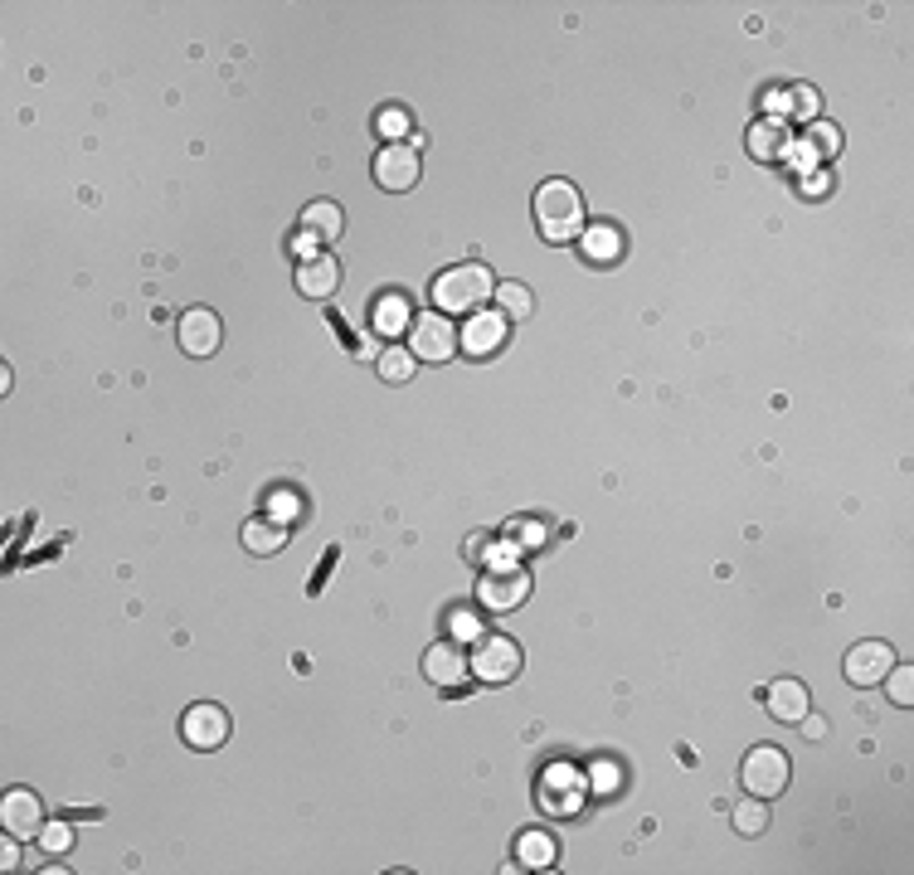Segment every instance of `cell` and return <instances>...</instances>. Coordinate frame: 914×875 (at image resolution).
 <instances>
[{
  "label": "cell",
  "instance_id": "30bf717a",
  "mask_svg": "<svg viewBox=\"0 0 914 875\" xmlns=\"http://www.w3.org/2000/svg\"><path fill=\"white\" fill-rule=\"evenodd\" d=\"M0 827H6L10 836H20V842H40L44 803L30 793V788H10V793L0 798Z\"/></svg>",
  "mask_w": 914,
  "mask_h": 875
},
{
  "label": "cell",
  "instance_id": "44dd1931",
  "mask_svg": "<svg viewBox=\"0 0 914 875\" xmlns=\"http://www.w3.org/2000/svg\"><path fill=\"white\" fill-rule=\"evenodd\" d=\"M516 861H521V866H530V871H550L555 861H559L555 836H550V832H540V827H530V832L516 842Z\"/></svg>",
  "mask_w": 914,
  "mask_h": 875
},
{
  "label": "cell",
  "instance_id": "7402d4cb",
  "mask_svg": "<svg viewBox=\"0 0 914 875\" xmlns=\"http://www.w3.org/2000/svg\"><path fill=\"white\" fill-rule=\"evenodd\" d=\"M496 312L506 316V322H530L535 316V292L526 288V282H496Z\"/></svg>",
  "mask_w": 914,
  "mask_h": 875
},
{
  "label": "cell",
  "instance_id": "ba28073f",
  "mask_svg": "<svg viewBox=\"0 0 914 875\" xmlns=\"http://www.w3.org/2000/svg\"><path fill=\"white\" fill-rule=\"evenodd\" d=\"M423 676H429L438 691L462 696L467 691V681H472V662L458 643H433L429 652H423Z\"/></svg>",
  "mask_w": 914,
  "mask_h": 875
},
{
  "label": "cell",
  "instance_id": "3957f363",
  "mask_svg": "<svg viewBox=\"0 0 914 875\" xmlns=\"http://www.w3.org/2000/svg\"><path fill=\"white\" fill-rule=\"evenodd\" d=\"M788 779H794V763L778 744H754L745 754V769H739V783L749 788V798H764V803H774Z\"/></svg>",
  "mask_w": 914,
  "mask_h": 875
},
{
  "label": "cell",
  "instance_id": "8fae6325",
  "mask_svg": "<svg viewBox=\"0 0 914 875\" xmlns=\"http://www.w3.org/2000/svg\"><path fill=\"white\" fill-rule=\"evenodd\" d=\"M180 739H186L190 749H200V754H210L229 739V715L210 706V700H200V706L186 710V720H180Z\"/></svg>",
  "mask_w": 914,
  "mask_h": 875
},
{
  "label": "cell",
  "instance_id": "5b68a950",
  "mask_svg": "<svg viewBox=\"0 0 914 875\" xmlns=\"http://www.w3.org/2000/svg\"><path fill=\"white\" fill-rule=\"evenodd\" d=\"M409 351H413V361H429V365L453 361V355H458V326L448 322L443 312H413Z\"/></svg>",
  "mask_w": 914,
  "mask_h": 875
},
{
  "label": "cell",
  "instance_id": "ffe728a7",
  "mask_svg": "<svg viewBox=\"0 0 914 875\" xmlns=\"http://www.w3.org/2000/svg\"><path fill=\"white\" fill-rule=\"evenodd\" d=\"M287 545V525L273 521V515H253L243 521V550L249 554H283Z\"/></svg>",
  "mask_w": 914,
  "mask_h": 875
},
{
  "label": "cell",
  "instance_id": "ac0fdd59",
  "mask_svg": "<svg viewBox=\"0 0 914 875\" xmlns=\"http://www.w3.org/2000/svg\"><path fill=\"white\" fill-rule=\"evenodd\" d=\"M409 322H413V306H409L405 292H385V298H375L370 326L380 331V336H409Z\"/></svg>",
  "mask_w": 914,
  "mask_h": 875
},
{
  "label": "cell",
  "instance_id": "836d02e7",
  "mask_svg": "<svg viewBox=\"0 0 914 875\" xmlns=\"http://www.w3.org/2000/svg\"><path fill=\"white\" fill-rule=\"evenodd\" d=\"M292 253H297V263H302V258H316V253H322V243H316L312 233H302V229H297V233H292Z\"/></svg>",
  "mask_w": 914,
  "mask_h": 875
},
{
  "label": "cell",
  "instance_id": "f546056e",
  "mask_svg": "<svg viewBox=\"0 0 914 875\" xmlns=\"http://www.w3.org/2000/svg\"><path fill=\"white\" fill-rule=\"evenodd\" d=\"M545 535H550V530H545V521H530V515H526V521H516V525H511V540H516L521 550L545 545Z\"/></svg>",
  "mask_w": 914,
  "mask_h": 875
},
{
  "label": "cell",
  "instance_id": "1f68e13d",
  "mask_svg": "<svg viewBox=\"0 0 914 875\" xmlns=\"http://www.w3.org/2000/svg\"><path fill=\"white\" fill-rule=\"evenodd\" d=\"M784 107H788V113H794V117H802V122H808V117H818L822 97H818V93H812V88H794V97H788V103H784Z\"/></svg>",
  "mask_w": 914,
  "mask_h": 875
},
{
  "label": "cell",
  "instance_id": "7a4b0ae2",
  "mask_svg": "<svg viewBox=\"0 0 914 875\" xmlns=\"http://www.w3.org/2000/svg\"><path fill=\"white\" fill-rule=\"evenodd\" d=\"M496 292V278L486 273L482 263H462V268H448L443 278L433 282V302L438 312H482V302H492Z\"/></svg>",
  "mask_w": 914,
  "mask_h": 875
},
{
  "label": "cell",
  "instance_id": "484cf974",
  "mask_svg": "<svg viewBox=\"0 0 914 875\" xmlns=\"http://www.w3.org/2000/svg\"><path fill=\"white\" fill-rule=\"evenodd\" d=\"M375 132L385 137V146H399L405 137H413V127H409V113L405 107H385L380 117H375Z\"/></svg>",
  "mask_w": 914,
  "mask_h": 875
},
{
  "label": "cell",
  "instance_id": "4fadbf2b",
  "mask_svg": "<svg viewBox=\"0 0 914 875\" xmlns=\"http://www.w3.org/2000/svg\"><path fill=\"white\" fill-rule=\"evenodd\" d=\"M506 331L511 322L502 312H472V322L458 331V351H467V355H496L506 346Z\"/></svg>",
  "mask_w": 914,
  "mask_h": 875
},
{
  "label": "cell",
  "instance_id": "d6986e66",
  "mask_svg": "<svg viewBox=\"0 0 914 875\" xmlns=\"http://www.w3.org/2000/svg\"><path fill=\"white\" fill-rule=\"evenodd\" d=\"M340 229H346V219H340L336 200H312L307 209H302V233H312L316 243H336Z\"/></svg>",
  "mask_w": 914,
  "mask_h": 875
},
{
  "label": "cell",
  "instance_id": "52a82bcc",
  "mask_svg": "<svg viewBox=\"0 0 914 875\" xmlns=\"http://www.w3.org/2000/svg\"><path fill=\"white\" fill-rule=\"evenodd\" d=\"M176 341L190 361H210V355L224 346V322L210 312V306H190L186 316L176 322Z\"/></svg>",
  "mask_w": 914,
  "mask_h": 875
},
{
  "label": "cell",
  "instance_id": "6da1fadb",
  "mask_svg": "<svg viewBox=\"0 0 914 875\" xmlns=\"http://www.w3.org/2000/svg\"><path fill=\"white\" fill-rule=\"evenodd\" d=\"M535 229H540L545 243H575L584 229H589V209H584V195L569 180H545L535 190Z\"/></svg>",
  "mask_w": 914,
  "mask_h": 875
},
{
  "label": "cell",
  "instance_id": "d4e9b609",
  "mask_svg": "<svg viewBox=\"0 0 914 875\" xmlns=\"http://www.w3.org/2000/svg\"><path fill=\"white\" fill-rule=\"evenodd\" d=\"M764 827H769V803H764V798H749V803L735 808V832L739 836H759Z\"/></svg>",
  "mask_w": 914,
  "mask_h": 875
},
{
  "label": "cell",
  "instance_id": "9a60e30c",
  "mask_svg": "<svg viewBox=\"0 0 914 875\" xmlns=\"http://www.w3.org/2000/svg\"><path fill=\"white\" fill-rule=\"evenodd\" d=\"M336 288H340V263L332 253H316V258H302V263H297V292H302V298L326 302Z\"/></svg>",
  "mask_w": 914,
  "mask_h": 875
},
{
  "label": "cell",
  "instance_id": "9c48e42d",
  "mask_svg": "<svg viewBox=\"0 0 914 875\" xmlns=\"http://www.w3.org/2000/svg\"><path fill=\"white\" fill-rule=\"evenodd\" d=\"M419 152H413L409 142H399V146H380L375 152V185L380 190H389V195H405V190H413L419 185Z\"/></svg>",
  "mask_w": 914,
  "mask_h": 875
},
{
  "label": "cell",
  "instance_id": "e0dca14e",
  "mask_svg": "<svg viewBox=\"0 0 914 875\" xmlns=\"http://www.w3.org/2000/svg\"><path fill=\"white\" fill-rule=\"evenodd\" d=\"M623 249H628V239L618 225H589L579 233V253L589 258L593 268H613L618 258H623Z\"/></svg>",
  "mask_w": 914,
  "mask_h": 875
},
{
  "label": "cell",
  "instance_id": "8992f818",
  "mask_svg": "<svg viewBox=\"0 0 914 875\" xmlns=\"http://www.w3.org/2000/svg\"><path fill=\"white\" fill-rule=\"evenodd\" d=\"M530 594V574L521 564H506V570H486L477 584V603L492 613H516Z\"/></svg>",
  "mask_w": 914,
  "mask_h": 875
},
{
  "label": "cell",
  "instance_id": "4dcf8cb0",
  "mask_svg": "<svg viewBox=\"0 0 914 875\" xmlns=\"http://www.w3.org/2000/svg\"><path fill=\"white\" fill-rule=\"evenodd\" d=\"M297 511H302V507H297V497H292V491H283V487H277L273 497H267V511H263V515H273V521H283V525H287V521H292V515H297Z\"/></svg>",
  "mask_w": 914,
  "mask_h": 875
},
{
  "label": "cell",
  "instance_id": "2e32d148",
  "mask_svg": "<svg viewBox=\"0 0 914 875\" xmlns=\"http://www.w3.org/2000/svg\"><path fill=\"white\" fill-rule=\"evenodd\" d=\"M749 156L754 162H784L788 146H794V127H788L784 117H764L749 127Z\"/></svg>",
  "mask_w": 914,
  "mask_h": 875
},
{
  "label": "cell",
  "instance_id": "603a6c76",
  "mask_svg": "<svg viewBox=\"0 0 914 875\" xmlns=\"http://www.w3.org/2000/svg\"><path fill=\"white\" fill-rule=\"evenodd\" d=\"M413 369H419V361H413V351H409V346H389V351H380V379H385V385H409Z\"/></svg>",
  "mask_w": 914,
  "mask_h": 875
},
{
  "label": "cell",
  "instance_id": "277c9868",
  "mask_svg": "<svg viewBox=\"0 0 914 875\" xmlns=\"http://www.w3.org/2000/svg\"><path fill=\"white\" fill-rule=\"evenodd\" d=\"M472 681H482V686H506V681H516L521 676V647L511 643V637L502 633H486L477 637V652H472Z\"/></svg>",
  "mask_w": 914,
  "mask_h": 875
},
{
  "label": "cell",
  "instance_id": "f1b7e54d",
  "mask_svg": "<svg viewBox=\"0 0 914 875\" xmlns=\"http://www.w3.org/2000/svg\"><path fill=\"white\" fill-rule=\"evenodd\" d=\"M40 846L49 856H64L69 846H73V827L69 822H44V832H40Z\"/></svg>",
  "mask_w": 914,
  "mask_h": 875
},
{
  "label": "cell",
  "instance_id": "e575fe53",
  "mask_svg": "<svg viewBox=\"0 0 914 875\" xmlns=\"http://www.w3.org/2000/svg\"><path fill=\"white\" fill-rule=\"evenodd\" d=\"M798 725H802V735H812V739H822V735H827V720H818V715H812V710L802 715Z\"/></svg>",
  "mask_w": 914,
  "mask_h": 875
},
{
  "label": "cell",
  "instance_id": "5bb4252c",
  "mask_svg": "<svg viewBox=\"0 0 914 875\" xmlns=\"http://www.w3.org/2000/svg\"><path fill=\"white\" fill-rule=\"evenodd\" d=\"M759 700L769 706L774 720H784V725H798L802 715L812 710V700H808V686L794 681V676H784V681H774V686H764Z\"/></svg>",
  "mask_w": 914,
  "mask_h": 875
},
{
  "label": "cell",
  "instance_id": "d590c367",
  "mask_svg": "<svg viewBox=\"0 0 914 875\" xmlns=\"http://www.w3.org/2000/svg\"><path fill=\"white\" fill-rule=\"evenodd\" d=\"M44 856H49L44 846H40V852H24V866H30V871H40V866H44Z\"/></svg>",
  "mask_w": 914,
  "mask_h": 875
},
{
  "label": "cell",
  "instance_id": "83f0119b",
  "mask_svg": "<svg viewBox=\"0 0 914 875\" xmlns=\"http://www.w3.org/2000/svg\"><path fill=\"white\" fill-rule=\"evenodd\" d=\"M881 686H885V696H891L895 706H910L914 700V671L910 667H891V676H885Z\"/></svg>",
  "mask_w": 914,
  "mask_h": 875
},
{
  "label": "cell",
  "instance_id": "7c38bea8",
  "mask_svg": "<svg viewBox=\"0 0 914 875\" xmlns=\"http://www.w3.org/2000/svg\"><path fill=\"white\" fill-rule=\"evenodd\" d=\"M891 667H895V652H891V643H857L847 652V662H842V671H847V681L851 686H881L885 676H891Z\"/></svg>",
  "mask_w": 914,
  "mask_h": 875
},
{
  "label": "cell",
  "instance_id": "4316f807",
  "mask_svg": "<svg viewBox=\"0 0 914 875\" xmlns=\"http://www.w3.org/2000/svg\"><path fill=\"white\" fill-rule=\"evenodd\" d=\"M448 633H453V643H477L482 637V623L472 608H453L448 613Z\"/></svg>",
  "mask_w": 914,
  "mask_h": 875
},
{
  "label": "cell",
  "instance_id": "cb8c5ba5",
  "mask_svg": "<svg viewBox=\"0 0 914 875\" xmlns=\"http://www.w3.org/2000/svg\"><path fill=\"white\" fill-rule=\"evenodd\" d=\"M802 142H808V152L818 156V162H832V156L842 152V137H837V127H832V122H808Z\"/></svg>",
  "mask_w": 914,
  "mask_h": 875
},
{
  "label": "cell",
  "instance_id": "d6a6232c",
  "mask_svg": "<svg viewBox=\"0 0 914 875\" xmlns=\"http://www.w3.org/2000/svg\"><path fill=\"white\" fill-rule=\"evenodd\" d=\"M0 866H6V871H20V866H24L20 836H10V832H6V842H0Z\"/></svg>",
  "mask_w": 914,
  "mask_h": 875
}]
</instances>
